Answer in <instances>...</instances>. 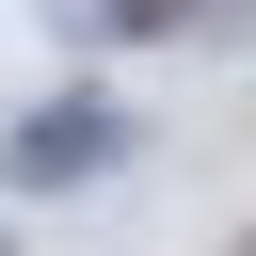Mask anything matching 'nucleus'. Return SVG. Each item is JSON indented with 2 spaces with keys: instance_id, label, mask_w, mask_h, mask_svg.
Masks as SVG:
<instances>
[{
  "instance_id": "f257e3e1",
  "label": "nucleus",
  "mask_w": 256,
  "mask_h": 256,
  "mask_svg": "<svg viewBox=\"0 0 256 256\" xmlns=\"http://www.w3.org/2000/svg\"><path fill=\"white\" fill-rule=\"evenodd\" d=\"M112 160H128V112H112V96H48V112H16V144H0L16 192H80V176H112Z\"/></svg>"
},
{
  "instance_id": "f03ea898",
  "label": "nucleus",
  "mask_w": 256,
  "mask_h": 256,
  "mask_svg": "<svg viewBox=\"0 0 256 256\" xmlns=\"http://www.w3.org/2000/svg\"><path fill=\"white\" fill-rule=\"evenodd\" d=\"M240 0H112V32H224Z\"/></svg>"
}]
</instances>
